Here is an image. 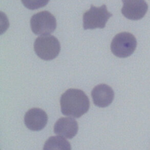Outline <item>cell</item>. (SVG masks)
Returning a JSON list of instances; mask_svg holds the SVG:
<instances>
[{"mask_svg": "<svg viewBox=\"0 0 150 150\" xmlns=\"http://www.w3.org/2000/svg\"><path fill=\"white\" fill-rule=\"evenodd\" d=\"M61 111L64 115L79 118L86 113L90 107V101L84 92L77 88H70L61 96Z\"/></svg>", "mask_w": 150, "mask_h": 150, "instance_id": "obj_1", "label": "cell"}, {"mask_svg": "<svg viewBox=\"0 0 150 150\" xmlns=\"http://www.w3.org/2000/svg\"><path fill=\"white\" fill-rule=\"evenodd\" d=\"M34 50L40 59L50 60L59 55L60 50V42L54 36L42 35L35 40Z\"/></svg>", "mask_w": 150, "mask_h": 150, "instance_id": "obj_2", "label": "cell"}, {"mask_svg": "<svg viewBox=\"0 0 150 150\" xmlns=\"http://www.w3.org/2000/svg\"><path fill=\"white\" fill-rule=\"evenodd\" d=\"M137 42L131 33L123 32L116 35L111 43V50L117 57L125 58L131 56L135 51Z\"/></svg>", "mask_w": 150, "mask_h": 150, "instance_id": "obj_3", "label": "cell"}, {"mask_svg": "<svg viewBox=\"0 0 150 150\" xmlns=\"http://www.w3.org/2000/svg\"><path fill=\"white\" fill-rule=\"evenodd\" d=\"M111 16L112 14L107 11L105 4L100 7L91 5L90 9L84 12L83 16V29L84 30L103 29L105 26L107 22Z\"/></svg>", "mask_w": 150, "mask_h": 150, "instance_id": "obj_4", "label": "cell"}, {"mask_svg": "<svg viewBox=\"0 0 150 150\" xmlns=\"http://www.w3.org/2000/svg\"><path fill=\"white\" fill-rule=\"evenodd\" d=\"M30 28L35 35H46L54 31L57 23L55 17L45 11L33 15L30 21Z\"/></svg>", "mask_w": 150, "mask_h": 150, "instance_id": "obj_5", "label": "cell"}, {"mask_svg": "<svg viewBox=\"0 0 150 150\" xmlns=\"http://www.w3.org/2000/svg\"><path fill=\"white\" fill-rule=\"evenodd\" d=\"M122 14L127 19L137 21L142 19L146 14L148 5L145 0H122Z\"/></svg>", "mask_w": 150, "mask_h": 150, "instance_id": "obj_6", "label": "cell"}, {"mask_svg": "<svg viewBox=\"0 0 150 150\" xmlns=\"http://www.w3.org/2000/svg\"><path fill=\"white\" fill-rule=\"evenodd\" d=\"M48 120L47 115L45 111L38 108L29 110L24 117L26 127L32 131H40L45 128Z\"/></svg>", "mask_w": 150, "mask_h": 150, "instance_id": "obj_7", "label": "cell"}, {"mask_svg": "<svg viewBox=\"0 0 150 150\" xmlns=\"http://www.w3.org/2000/svg\"><path fill=\"white\" fill-rule=\"evenodd\" d=\"M91 94L94 105L102 108L111 104L114 97L112 88L105 84H100L94 87Z\"/></svg>", "mask_w": 150, "mask_h": 150, "instance_id": "obj_8", "label": "cell"}, {"mask_svg": "<svg viewBox=\"0 0 150 150\" xmlns=\"http://www.w3.org/2000/svg\"><path fill=\"white\" fill-rule=\"evenodd\" d=\"M79 129L77 121L70 117L59 118L54 124V132L66 138L71 139L77 133Z\"/></svg>", "mask_w": 150, "mask_h": 150, "instance_id": "obj_9", "label": "cell"}, {"mask_svg": "<svg viewBox=\"0 0 150 150\" xmlns=\"http://www.w3.org/2000/svg\"><path fill=\"white\" fill-rule=\"evenodd\" d=\"M43 150H71L70 144L62 137L53 136L45 142Z\"/></svg>", "mask_w": 150, "mask_h": 150, "instance_id": "obj_10", "label": "cell"}, {"mask_svg": "<svg viewBox=\"0 0 150 150\" xmlns=\"http://www.w3.org/2000/svg\"><path fill=\"white\" fill-rule=\"evenodd\" d=\"M50 0H21L23 5L30 10L37 9L46 6Z\"/></svg>", "mask_w": 150, "mask_h": 150, "instance_id": "obj_11", "label": "cell"}]
</instances>
